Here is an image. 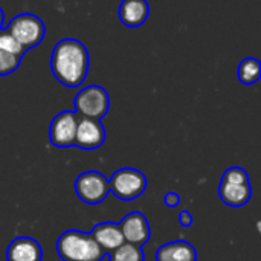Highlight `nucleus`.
Instances as JSON below:
<instances>
[{
	"label": "nucleus",
	"mask_w": 261,
	"mask_h": 261,
	"mask_svg": "<svg viewBox=\"0 0 261 261\" xmlns=\"http://www.w3.org/2000/svg\"><path fill=\"white\" fill-rule=\"evenodd\" d=\"M50 70L57 81L66 87H80L89 72V52L75 38L60 40L50 55Z\"/></svg>",
	"instance_id": "obj_1"
},
{
	"label": "nucleus",
	"mask_w": 261,
	"mask_h": 261,
	"mask_svg": "<svg viewBox=\"0 0 261 261\" xmlns=\"http://www.w3.org/2000/svg\"><path fill=\"white\" fill-rule=\"evenodd\" d=\"M57 252L63 261H102L107 255L92 234L69 229L58 237Z\"/></svg>",
	"instance_id": "obj_2"
},
{
	"label": "nucleus",
	"mask_w": 261,
	"mask_h": 261,
	"mask_svg": "<svg viewBox=\"0 0 261 261\" xmlns=\"http://www.w3.org/2000/svg\"><path fill=\"white\" fill-rule=\"evenodd\" d=\"M219 196L225 205L232 208H242L248 205L252 197V187L246 170L240 167L228 168L222 176Z\"/></svg>",
	"instance_id": "obj_3"
},
{
	"label": "nucleus",
	"mask_w": 261,
	"mask_h": 261,
	"mask_svg": "<svg viewBox=\"0 0 261 261\" xmlns=\"http://www.w3.org/2000/svg\"><path fill=\"white\" fill-rule=\"evenodd\" d=\"M6 31L26 50L38 46L46 35V28L43 20L34 14H18L12 17L6 26Z\"/></svg>",
	"instance_id": "obj_4"
},
{
	"label": "nucleus",
	"mask_w": 261,
	"mask_h": 261,
	"mask_svg": "<svg viewBox=\"0 0 261 261\" xmlns=\"http://www.w3.org/2000/svg\"><path fill=\"white\" fill-rule=\"evenodd\" d=\"M75 112L81 118H90L101 121L110 109V98L104 87L101 86H87L81 89L73 99Z\"/></svg>",
	"instance_id": "obj_5"
},
{
	"label": "nucleus",
	"mask_w": 261,
	"mask_h": 261,
	"mask_svg": "<svg viewBox=\"0 0 261 261\" xmlns=\"http://www.w3.org/2000/svg\"><path fill=\"white\" fill-rule=\"evenodd\" d=\"M109 190L122 202H132L147 190V177L136 168H119L109 180Z\"/></svg>",
	"instance_id": "obj_6"
},
{
	"label": "nucleus",
	"mask_w": 261,
	"mask_h": 261,
	"mask_svg": "<svg viewBox=\"0 0 261 261\" xmlns=\"http://www.w3.org/2000/svg\"><path fill=\"white\" fill-rule=\"evenodd\" d=\"M73 190L80 200L87 205H98L106 200L109 190V180L99 171H84L75 179Z\"/></svg>",
	"instance_id": "obj_7"
},
{
	"label": "nucleus",
	"mask_w": 261,
	"mask_h": 261,
	"mask_svg": "<svg viewBox=\"0 0 261 261\" xmlns=\"http://www.w3.org/2000/svg\"><path fill=\"white\" fill-rule=\"evenodd\" d=\"M80 115L75 110H64L58 113L49 127V141L58 148H67L75 145V135Z\"/></svg>",
	"instance_id": "obj_8"
},
{
	"label": "nucleus",
	"mask_w": 261,
	"mask_h": 261,
	"mask_svg": "<svg viewBox=\"0 0 261 261\" xmlns=\"http://www.w3.org/2000/svg\"><path fill=\"white\" fill-rule=\"evenodd\" d=\"M118 225H119V229L122 232L125 243L142 248L150 240L151 231H150L148 220L139 211H133V213L127 214Z\"/></svg>",
	"instance_id": "obj_9"
},
{
	"label": "nucleus",
	"mask_w": 261,
	"mask_h": 261,
	"mask_svg": "<svg viewBox=\"0 0 261 261\" xmlns=\"http://www.w3.org/2000/svg\"><path fill=\"white\" fill-rule=\"evenodd\" d=\"M106 142V128L98 119L81 118L78 121L75 145L83 150H95Z\"/></svg>",
	"instance_id": "obj_10"
},
{
	"label": "nucleus",
	"mask_w": 261,
	"mask_h": 261,
	"mask_svg": "<svg viewBox=\"0 0 261 261\" xmlns=\"http://www.w3.org/2000/svg\"><path fill=\"white\" fill-rule=\"evenodd\" d=\"M6 258L8 261H43V249L31 237H17L8 246Z\"/></svg>",
	"instance_id": "obj_11"
},
{
	"label": "nucleus",
	"mask_w": 261,
	"mask_h": 261,
	"mask_svg": "<svg viewBox=\"0 0 261 261\" xmlns=\"http://www.w3.org/2000/svg\"><path fill=\"white\" fill-rule=\"evenodd\" d=\"M119 20L127 28L142 26L150 14V5L147 0H122L119 5Z\"/></svg>",
	"instance_id": "obj_12"
},
{
	"label": "nucleus",
	"mask_w": 261,
	"mask_h": 261,
	"mask_svg": "<svg viewBox=\"0 0 261 261\" xmlns=\"http://www.w3.org/2000/svg\"><path fill=\"white\" fill-rule=\"evenodd\" d=\"M156 261H197V251L185 240L168 242L156 251Z\"/></svg>",
	"instance_id": "obj_13"
},
{
	"label": "nucleus",
	"mask_w": 261,
	"mask_h": 261,
	"mask_svg": "<svg viewBox=\"0 0 261 261\" xmlns=\"http://www.w3.org/2000/svg\"><path fill=\"white\" fill-rule=\"evenodd\" d=\"M90 234L95 239V242L101 246V249L106 251V254H109L110 251L116 249L118 246H121L124 243V237L119 229V225L113 223V222L98 223L92 229Z\"/></svg>",
	"instance_id": "obj_14"
},
{
	"label": "nucleus",
	"mask_w": 261,
	"mask_h": 261,
	"mask_svg": "<svg viewBox=\"0 0 261 261\" xmlns=\"http://www.w3.org/2000/svg\"><path fill=\"white\" fill-rule=\"evenodd\" d=\"M261 76V64L260 61L254 57H248L242 60L239 64V80L245 86L255 84Z\"/></svg>",
	"instance_id": "obj_15"
},
{
	"label": "nucleus",
	"mask_w": 261,
	"mask_h": 261,
	"mask_svg": "<svg viewBox=\"0 0 261 261\" xmlns=\"http://www.w3.org/2000/svg\"><path fill=\"white\" fill-rule=\"evenodd\" d=\"M109 257H110V261H145L142 248L125 243V242L116 249L110 251Z\"/></svg>",
	"instance_id": "obj_16"
},
{
	"label": "nucleus",
	"mask_w": 261,
	"mask_h": 261,
	"mask_svg": "<svg viewBox=\"0 0 261 261\" xmlns=\"http://www.w3.org/2000/svg\"><path fill=\"white\" fill-rule=\"evenodd\" d=\"M0 49L11 54V55H15V57H23L26 49L6 31V29H0Z\"/></svg>",
	"instance_id": "obj_17"
},
{
	"label": "nucleus",
	"mask_w": 261,
	"mask_h": 261,
	"mask_svg": "<svg viewBox=\"0 0 261 261\" xmlns=\"http://www.w3.org/2000/svg\"><path fill=\"white\" fill-rule=\"evenodd\" d=\"M20 61H21L20 57L11 55V54L0 49V76H5V75L15 72L20 66Z\"/></svg>",
	"instance_id": "obj_18"
},
{
	"label": "nucleus",
	"mask_w": 261,
	"mask_h": 261,
	"mask_svg": "<svg viewBox=\"0 0 261 261\" xmlns=\"http://www.w3.org/2000/svg\"><path fill=\"white\" fill-rule=\"evenodd\" d=\"M164 203L168 208H176V206L180 205V196L177 193H167L165 197H164Z\"/></svg>",
	"instance_id": "obj_19"
},
{
	"label": "nucleus",
	"mask_w": 261,
	"mask_h": 261,
	"mask_svg": "<svg viewBox=\"0 0 261 261\" xmlns=\"http://www.w3.org/2000/svg\"><path fill=\"white\" fill-rule=\"evenodd\" d=\"M193 216H191V213L190 211H187V210H184V211H180V214H179V223L182 225V228H191L193 226Z\"/></svg>",
	"instance_id": "obj_20"
},
{
	"label": "nucleus",
	"mask_w": 261,
	"mask_h": 261,
	"mask_svg": "<svg viewBox=\"0 0 261 261\" xmlns=\"http://www.w3.org/2000/svg\"><path fill=\"white\" fill-rule=\"evenodd\" d=\"M3 20H5V15H3V11H2V8H0V29L3 28Z\"/></svg>",
	"instance_id": "obj_21"
}]
</instances>
